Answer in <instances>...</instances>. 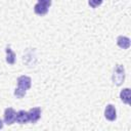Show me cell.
<instances>
[{"mask_svg": "<svg viewBox=\"0 0 131 131\" xmlns=\"http://www.w3.org/2000/svg\"><path fill=\"white\" fill-rule=\"evenodd\" d=\"M16 119V112L12 107H7L4 111V123L7 125H12Z\"/></svg>", "mask_w": 131, "mask_h": 131, "instance_id": "obj_2", "label": "cell"}, {"mask_svg": "<svg viewBox=\"0 0 131 131\" xmlns=\"http://www.w3.org/2000/svg\"><path fill=\"white\" fill-rule=\"evenodd\" d=\"M38 3L46 6V7H50L51 5V0H38Z\"/></svg>", "mask_w": 131, "mask_h": 131, "instance_id": "obj_13", "label": "cell"}, {"mask_svg": "<svg viewBox=\"0 0 131 131\" xmlns=\"http://www.w3.org/2000/svg\"><path fill=\"white\" fill-rule=\"evenodd\" d=\"M28 113H29V121L31 123L34 124L39 121V119L41 117V108L40 107H33Z\"/></svg>", "mask_w": 131, "mask_h": 131, "instance_id": "obj_5", "label": "cell"}, {"mask_svg": "<svg viewBox=\"0 0 131 131\" xmlns=\"http://www.w3.org/2000/svg\"><path fill=\"white\" fill-rule=\"evenodd\" d=\"M17 85H18V87L28 90V89L31 88L32 80H31V78L28 77V76H25V75H24V76H20V77L17 78Z\"/></svg>", "mask_w": 131, "mask_h": 131, "instance_id": "obj_4", "label": "cell"}, {"mask_svg": "<svg viewBox=\"0 0 131 131\" xmlns=\"http://www.w3.org/2000/svg\"><path fill=\"white\" fill-rule=\"evenodd\" d=\"M48 8H49V7H46V6H44V5L40 4V3H37V4L34 6V11H35L36 14L42 16V15H45V14L48 12Z\"/></svg>", "mask_w": 131, "mask_h": 131, "instance_id": "obj_10", "label": "cell"}, {"mask_svg": "<svg viewBox=\"0 0 131 131\" xmlns=\"http://www.w3.org/2000/svg\"><path fill=\"white\" fill-rule=\"evenodd\" d=\"M15 121L18 124H26L29 122V113L26 111H19L16 113V119Z\"/></svg>", "mask_w": 131, "mask_h": 131, "instance_id": "obj_6", "label": "cell"}, {"mask_svg": "<svg viewBox=\"0 0 131 131\" xmlns=\"http://www.w3.org/2000/svg\"><path fill=\"white\" fill-rule=\"evenodd\" d=\"M117 44L123 49H128L130 47V39L126 36H119L117 38Z\"/></svg>", "mask_w": 131, "mask_h": 131, "instance_id": "obj_7", "label": "cell"}, {"mask_svg": "<svg viewBox=\"0 0 131 131\" xmlns=\"http://www.w3.org/2000/svg\"><path fill=\"white\" fill-rule=\"evenodd\" d=\"M5 52H6V62L8 64H14V62H15V53L11 50V48L9 46H7L5 48Z\"/></svg>", "mask_w": 131, "mask_h": 131, "instance_id": "obj_8", "label": "cell"}, {"mask_svg": "<svg viewBox=\"0 0 131 131\" xmlns=\"http://www.w3.org/2000/svg\"><path fill=\"white\" fill-rule=\"evenodd\" d=\"M104 117L108 121H115L117 119V112L116 107L113 104H107L104 108Z\"/></svg>", "mask_w": 131, "mask_h": 131, "instance_id": "obj_3", "label": "cell"}, {"mask_svg": "<svg viewBox=\"0 0 131 131\" xmlns=\"http://www.w3.org/2000/svg\"><path fill=\"white\" fill-rule=\"evenodd\" d=\"M27 93V90L24 89V88H20V87H16L15 90H14V96L16 98H23Z\"/></svg>", "mask_w": 131, "mask_h": 131, "instance_id": "obj_11", "label": "cell"}, {"mask_svg": "<svg viewBox=\"0 0 131 131\" xmlns=\"http://www.w3.org/2000/svg\"><path fill=\"white\" fill-rule=\"evenodd\" d=\"M125 79V70L122 64H116L113 74V82L115 85L120 86Z\"/></svg>", "mask_w": 131, "mask_h": 131, "instance_id": "obj_1", "label": "cell"}, {"mask_svg": "<svg viewBox=\"0 0 131 131\" xmlns=\"http://www.w3.org/2000/svg\"><path fill=\"white\" fill-rule=\"evenodd\" d=\"M102 2H103V0H88V4L92 8H95V7L99 6Z\"/></svg>", "mask_w": 131, "mask_h": 131, "instance_id": "obj_12", "label": "cell"}, {"mask_svg": "<svg viewBox=\"0 0 131 131\" xmlns=\"http://www.w3.org/2000/svg\"><path fill=\"white\" fill-rule=\"evenodd\" d=\"M120 98L124 103L129 104L130 103V89L129 88H124L120 92Z\"/></svg>", "mask_w": 131, "mask_h": 131, "instance_id": "obj_9", "label": "cell"}, {"mask_svg": "<svg viewBox=\"0 0 131 131\" xmlns=\"http://www.w3.org/2000/svg\"><path fill=\"white\" fill-rule=\"evenodd\" d=\"M2 127H3V122L0 120V129H2Z\"/></svg>", "mask_w": 131, "mask_h": 131, "instance_id": "obj_14", "label": "cell"}]
</instances>
